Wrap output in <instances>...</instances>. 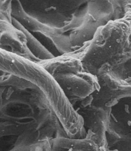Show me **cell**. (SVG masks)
<instances>
[{"instance_id": "1", "label": "cell", "mask_w": 131, "mask_h": 151, "mask_svg": "<svg viewBox=\"0 0 131 151\" xmlns=\"http://www.w3.org/2000/svg\"><path fill=\"white\" fill-rule=\"evenodd\" d=\"M127 31L105 29L95 36L81 62L85 71L94 75L121 56L129 48Z\"/></svg>"}, {"instance_id": "2", "label": "cell", "mask_w": 131, "mask_h": 151, "mask_svg": "<svg viewBox=\"0 0 131 151\" xmlns=\"http://www.w3.org/2000/svg\"><path fill=\"white\" fill-rule=\"evenodd\" d=\"M99 89L91 96V105L110 108L122 99L131 98V84L117 78L110 71H101L97 74Z\"/></svg>"}, {"instance_id": "3", "label": "cell", "mask_w": 131, "mask_h": 151, "mask_svg": "<svg viewBox=\"0 0 131 151\" xmlns=\"http://www.w3.org/2000/svg\"><path fill=\"white\" fill-rule=\"evenodd\" d=\"M69 101L90 98L99 89L97 76L88 72L54 76Z\"/></svg>"}, {"instance_id": "4", "label": "cell", "mask_w": 131, "mask_h": 151, "mask_svg": "<svg viewBox=\"0 0 131 151\" xmlns=\"http://www.w3.org/2000/svg\"><path fill=\"white\" fill-rule=\"evenodd\" d=\"M98 107L91 105L83 108L79 114L82 116L84 126L94 134L93 140L101 148L105 147L106 132L109 122L110 108Z\"/></svg>"}, {"instance_id": "5", "label": "cell", "mask_w": 131, "mask_h": 151, "mask_svg": "<svg viewBox=\"0 0 131 151\" xmlns=\"http://www.w3.org/2000/svg\"><path fill=\"white\" fill-rule=\"evenodd\" d=\"M56 151H101V147L91 139L73 138L67 136L57 137L52 140Z\"/></svg>"}, {"instance_id": "6", "label": "cell", "mask_w": 131, "mask_h": 151, "mask_svg": "<svg viewBox=\"0 0 131 151\" xmlns=\"http://www.w3.org/2000/svg\"><path fill=\"white\" fill-rule=\"evenodd\" d=\"M67 57L53 60L48 64L49 70L52 72L53 76L77 73L85 71L81 60L70 56Z\"/></svg>"}]
</instances>
